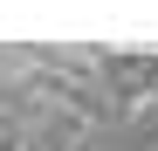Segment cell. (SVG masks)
<instances>
[{
  "label": "cell",
  "mask_w": 158,
  "mask_h": 151,
  "mask_svg": "<svg viewBox=\"0 0 158 151\" xmlns=\"http://www.w3.org/2000/svg\"><path fill=\"white\" fill-rule=\"evenodd\" d=\"M110 76H117L124 89H151V83H158V55H138V62H110Z\"/></svg>",
  "instance_id": "cell-1"
}]
</instances>
